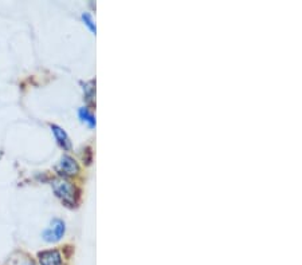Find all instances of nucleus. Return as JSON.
<instances>
[{
    "instance_id": "1",
    "label": "nucleus",
    "mask_w": 302,
    "mask_h": 265,
    "mask_svg": "<svg viewBox=\"0 0 302 265\" xmlns=\"http://www.w3.org/2000/svg\"><path fill=\"white\" fill-rule=\"evenodd\" d=\"M53 190L57 194V197L62 201V203L68 204L69 207H74L77 203V188L70 182V181L65 180V178H57L53 181Z\"/></svg>"
},
{
    "instance_id": "2",
    "label": "nucleus",
    "mask_w": 302,
    "mask_h": 265,
    "mask_svg": "<svg viewBox=\"0 0 302 265\" xmlns=\"http://www.w3.org/2000/svg\"><path fill=\"white\" fill-rule=\"evenodd\" d=\"M65 230H66V226H65V222L59 218H54L51 221L50 226H47L43 233H42V237L45 241L47 243H57L61 238L64 237Z\"/></svg>"
},
{
    "instance_id": "3",
    "label": "nucleus",
    "mask_w": 302,
    "mask_h": 265,
    "mask_svg": "<svg viewBox=\"0 0 302 265\" xmlns=\"http://www.w3.org/2000/svg\"><path fill=\"white\" fill-rule=\"evenodd\" d=\"M58 171L61 174L68 175V177H73V175H77L79 171V165L78 162L70 156L65 154L64 157L61 158L58 165Z\"/></svg>"
},
{
    "instance_id": "4",
    "label": "nucleus",
    "mask_w": 302,
    "mask_h": 265,
    "mask_svg": "<svg viewBox=\"0 0 302 265\" xmlns=\"http://www.w3.org/2000/svg\"><path fill=\"white\" fill-rule=\"evenodd\" d=\"M41 265H62V255L57 249L43 251L38 255Z\"/></svg>"
},
{
    "instance_id": "5",
    "label": "nucleus",
    "mask_w": 302,
    "mask_h": 265,
    "mask_svg": "<svg viewBox=\"0 0 302 265\" xmlns=\"http://www.w3.org/2000/svg\"><path fill=\"white\" fill-rule=\"evenodd\" d=\"M51 131H53V134H54L55 140H57V142L59 144V146H62L65 150H70V149H72L70 138H69L68 134H66V131H65L64 129H61L59 126L53 125L51 126Z\"/></svg>"
},
{
    "instance_id": "6",
    "label": "nucleus",
    "mask_w": 302,
    "mask_h": 265,
    "mask_svg": "<svg viewBox=\"0 0 302 265\" xmlns=\"http://www.w3.org/2000/svg\"><path fill=\"white\" fill-rule=\"evenodd\" d=\"M79 117H81L82 121L86 122V123L90 126V127H94L95 126V118H94V115L89 111V108H86V107L79 108Z\"/></svg>"
},
{
    "instance_id": "7",
    "label": "nucleus",
    "mask_w": 302,
    "mask_h": 265,
    "mask_svg": "<svg viewBox=\"0 0 302 265\" xmlns=\"http://www.w3.org/2000/svg\"><path fill=\"white\" fill-rule=\"evenodd\" d=\"M86 94V99L87 102H91L93 98H94V82H89V83H85V87H83Z\"/></svg>"
},
{
    "instance_id": "8",
    "label": "nucleus",
    "mask_w": 302,
    "mask_h": 265,
    "mask_svg": "<svg viewBox=\"0 0 302 265\" xmlns=\"http://www.w3.org/2000/svg\"><path fill=\"white\" fill-rule=\"evenodd\" d=\"M82 19H83L85 24L87 26V27L90 28L91 31H93V32L97 31V28H95V24H94V20H93V18L90 16V14H83V15H82Z\"/></svg>"
}]
</instances>
